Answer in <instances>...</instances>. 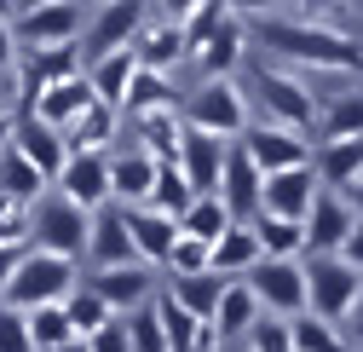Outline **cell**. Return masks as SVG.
Returning a JSON list of instances; mask_svg holds the SVG:
<instances>
[{
    "label": "cell",
    "instance_id": "obj_26",
    "mask_svg": "<svg viewBox=\"0 0 363 352\" xmlns=\"http://www.w3.org/2000/svg\"><path fill=\"white\" fill-rule=\"evenodd\" d=\"M99 93H93V81H86V70L81 75H69V81H58V87H47L35 104H29V116H40V121H52V127H69L86 104H93Z\"/></svg>",
    "mask_w": 363,
    "mask_h": 352
},
{
    "label": "cell",
    "instance_id": "obj_32",
    "mask_svg": "<svg viewBox=\"0 0 363 352\" xmlns=\"http://www.w3.org/2000/svg\"><path fill=\"white\" fill-rule=\"evenodd\" d=\"M248 226H254V237H259V248H265V254H289V260H300V254H306V219L265 214V208H259Z\"/></svg>",
    "mask_w": 363,
    "mask_h": 352
},
{
    "label": "cell",
    "instance_id": "obj_8",
    "mask_svg": "<svg viewBox=\"0 0 363 352\" xmlns=\"http://www.w3.org/2000/svg\"><path fill=\"white\" fill-rule=\"evenodd\" d=\"M145 23H150V0H104L99 18L81 29V53H86V64L104 58V53H116V47H133Z\"/></svg>",
    "mask_w": 363,
    "mask_h": 352
},
{
    "label": "cell",
    "instance_id": "obj_37",
    "mask_svg": "<svg viewBox=\"0 0 363 352\" xmlns=\"http://www.w3.org/2000/svg\"><path fill=\"white\" fill-rule=\"evenodd\" d=\"M317 133L323 139H363V93H335L317 116Z\"/></svg>",
    "mask_w": 363,
    "mask_h": 352
},
{
    "label": "cell",
    "instance_id": "obj_17",
    "mask_svg": "<svg viewBox=\"0 0 363 352\" xmlns=\"http://www.w3.org/2000/svg\"><path fill=\"white\" fill-rule=\"evenodd\" d=\"M259 191H265V167L242 150V139H231V156H225V180H219V197L242 226L259 214Z\"/></svg>",
    "mask_w": 363,
    "mask_h": 352
},
{
    "label": "cell",
    "instance_id": "obj_61",
    "mask_svg": "<svg viewBox=\"0 0 363 352\" xmlns=\"http://www.w3.org/2000/svg\"><path fill=\"white\" fill-rule=\"evenodd\" d=\"M0 81H6V75H0Z\"/></svg>",
    "mask_w": 363,
    "mask_h": 352
},
{
    "label": "cell",
    "instance_id": "obj_50",
    "mask_svg": "<svg viewBox=\"0 0 363 352\" xmlns=\"http://www.w3.org/2000/svg\"><path fill=\"white\" fill-rule=\"evenodd\" d=\"M346 260H352V266L363 272V219H357V226H352V237H346V248H340Z\"/></svg>",
    "mask_w": 363,
    "mask_h": 352
},
{
    "label": "cell",
    "instance_id": "obj_45",
    "mask_svg": "<svg viewBox=\"0 0 363 352\" xmlns=\"http://www.w3.org/2000/svg\"><path fill=\"white\" fill-rule=\"evenodd\" d=\"M0 352H35L29 312L23 306H6V300H0Z\"/></svg>",
    "mask_w": 363,
    "mask_h": 352
},
{
    "label": "cell",
    "instance_id": "obj_10",
    "mask_svg": "<svg viewBox=\"0 0 363 352\" xmlns=\"http://www.w3.org/2000/svg\"><path fill=\"white\" fill-rule=\"evenodd\" d=\"M58 191L69 202H81L86 214L116 202V185H110V150H69L64 173H58Z\"/></svg>",
    "mask_w": 363,
    "mask_h": 352
},
{
    "label": "cell",
    "instance_id": "obj_12",
    "mask_svg": "<svg viewBox=\"0 0 363 352\" xmlns=\"http://www.w3.org/2000/svg\"><path fill=\"white\" fill-rule=\"evenodd\" d=\"M242 150L265 173H283V167H306L311 162V145L300 139V127H283V121H254L242 133Z\"/></svg>",
    "mask_w": 363,
    "mask_h": 352
},
{
    "label": "cell",
    "instance_id": "obj_40",
    "mask_svg": "<svg viewBox=\"0 0 363 352\" xmlns=\"http://www.w3.org/2000/svg\"><path fill=\"white\" fill-rule=\"evenodd\" d=\"M156 312H162V324H167V346H173V352H191V346H196V329L208 324V318L191 312V306H179L167 289L156 295Z\"/></svg>",
    "mask_w": 363,
    "mask_h": 352
},
{
    "label": "cell",
    "instance_id": "obj_57",
    "mask_svg": "<svg viewBox=\"0 0 363 352\" xmlns=\"http://www.w3.org/2000/svg\"><path fill=\"white\" fill-rule=\"evenodd\" d=\"M52 352H93V346H86V341L75 335V341H64V346H52Z\"/></svg>",
    "mask_w": 363,
    "mask_h": 352
},
{
    "label": "cell",
    "instance_id": "obj_41",
    "mask_svg": "<svg viewBox=\"0 0 363 352\" xmlns=\"http://www.w3.org/2000/svg\"><path fill=\"white\" fill-rule=\"evenodd\" d=\"M127 335H133V352H173L156 300H145V306H133V312H127Z\"/></svg>",
    "mask_w": 363,
    "mask_h": 352
},
{
    "label": "cell",
    "instance_id": "obj_53",
    "mask_svg": "<svg viewBox=\"0 0 363 352\" xmlns=\"http://www.w3.org/2000/svg\"><path fill=\"white\" fill-rule=\"evenodd\" d=\"M12 139H18V116H12V110H6V104H0V150H6V145H12Z\"/></svg>",
    "mask_w": 363,
    "mask_h": 352
},
{
    "label": "cell",
    "instance_id": "obj_33",
    "mask_svg": "<svg viewBox=\"0 0 363 352\" xmlns=\"http://www.w3.org/2000/svg\"><path fill=\"white\" fill-rule=\"evenodd\" d=\"M237 226V214L225 208V197L219 191H208V197H196L185 214H179V231H191V237H202V243H219L225 231Z\"/></svg>",
    "mask_w": 363,
    "mask_h": 352
},
{
    "label": "cell",
    "instance_id": "obj_42",
    "mask_svg": "<svg viewBox=\"0 0 363 352\" xmlns=\"http://www.w3.org/2000/svg\"><path fill=\"white\" fill-rule=\"evenodd\" d=\"M167 277H191V272H213V243H202V237H179L173 243V254H167V266H162Z\"/></svg>",
    "mask_w": 363,
    "mask_h": 352
},
{
    "label": "cell",
    "instance_id": "obj_56",
    "mask_svg": "<svg viewBox=\"0 0 363 352\" xmlns=\"http://www.w3.org/2000/svg\"><path fill=\"white\" fill-rule=\"evenodd\" d=\"M335 6H346V0H306V12H335Z\"/></svg>",
    "mask_w": 363,
    "mask_h": 352
},
{
    "label": "cell",
    "instance_id": "obj_39",
    "mask_svg": "<svg viewBox=\"0 0 363 352\" xmlns=\"http://www.w3.org/2000/svg\"><path fill=\"white\" fill-rule=\"evenodd\" d=\"M29 335H35V352H52V346L75 341L69 306H64V300H52V306H29Z\"/></svg>",
    "mask_w": 363,
    "mask_h": 352
},
{
    "label": "cell",
    "instance_id": "obj_60",
    "mask_svg": "<svg viewBox=\"0 0 363 352\" xmlns=\"http://www.w3.org/2000/svg\"><path fill=\"white\" fill-rule=\"evenodd\" d=\"M357 6H363V0H357Z\"/></svg>",
    "mask_w": 363,
    "mask_h": 352
},
{
    "label": "cell",
    "instance_id": "obj_29",
    "mask_svg": "<svg viewBox=\"0 0 363 352\" xmlns=\"http://www.w3.org/2000/svg\"><path fill=\"white\" fill-rule=\"evenodd\" d=\"M133 75H139V53H133V47H116V53H104V58L86 64V81H93V93H99L104 104H116V110H121V99H127Z\"/></svg>",
    "mask_w": 363,
    "mask_h": 352
},
{
    "label": "cell",
    "instance_id": "obj_59",
    "mask_svg": "<svg viewBox=\"0 0 363 352\" xmlns=\"http://www.w3.org/2000/svg\"><path fill=\"white\" fill-rule=\"evenodd\" d=\"M29 6H47V0H18V12H29Z\"/></svg>",
    "mask_w": 363,
    "mask_h": 352
},
{
    "label": "cell",
    "instance_id": "obj_54",
    "mask_svg": "<svg viewBox=\"0 0 363 352\" xmlns=\"http://www.w3.org/2000/svg\"><path fill=\"white\" fill-rule=\"evenodd\" d=\"M196 6H202V0H162V12H167V18H191Z\"/></svg>",
    "mask_w": 363,
    "mask_h": 352
},
{
    "label": "cell",
    "instance_id": "obj_31",
    "mask_svg": "<svg viewBox=\"0 0 363 352\" xmlns=\"http://www.w3.org/2000/svg\"><path fill=\"white\" fill-rule=\"evenodd\" d=\"M0 191L18 197V202H35V197L52 191V180H47V173H40L18 145H6V150H0Z\"/></svg>",
    "mask_w": 363,
    "mask_h": 352
},
{
    "label": "cell",
    "instance_id": "obj_28",
    "mask_svg": "<svg viewBox=\"0 0 363 352\" xmlns=\"http://www.w3.org/2000/svg\"><path fill=\"white\" fill-rule=\"evenodd\" d=\"M311 167H317V180H323V191H346L363 173V139H323L311 150Z\"/></svg>",
    "mask_w": 363,
    "mask_h": 352
},
{
    "label": "cell",
    "instance_id": "obj_38",
    "mask_svg": "<svg viewBox=\"0 0 363 352\" xmlns=\"http://www.w3.org/2000/svg\"><path fill=\"white\" fill-rule=\"evenodd\" d=\"M64 306H69V324H75V335H81V341H86V335H99V329L116 318V306L93 289V277H86V283H75V295H69Z\"/></svg>",
    "mask_w": 363,
    "mask_h": 352
},
{
    "label": "cell",
    "instance_id": "obj_48",
    "mask_svg": "<svg viewBox=\"0 0 363 352\" xmlns=\"http://www.w3.org/2000/svg\"><path fill=\"white\" fill-rule=\"evenodd\" d=\"M23 58V40H18V23L12 18H0V75H12Z\"/></svg>",
    "mask_w": 363,
    "mask_h": 352
},
{
    "label": "cell",
    "instance_id": "obj_49",
    "mask_svg": "<svg viewBox=\"0 0 363 352\" xmlns=\"http://www.w3.org/2000/svg\"><path fill=\"white\" fill-rule=\"evenodd\" d=\"M23 254H29V243H0V295H6V283H12V272H18Z\"/></svg>",
    "mask_w": 363,
    "mask_h": 352
},
{
    "label": "cell",
    "instance_id": "obj_15",
    "mask_svg": "<svg viewBox=\"0 0 363 352\" xmlns=\"http://www.w3.org/2000/svg\"><path fill=\"white\" fill-rule=\"evenodd\" d=\"M225 156H231V139L202 133V127H185V139H179V167H185V180L196 185V197L219 191V180H225Z\"/></svg>",
    "mask_w": 363,
    "mask_h": 352
},
{
    "label": "cell",
    "instance_id": "obj_55",
    "mask_svg": "<svg viewBox=\"0 0 363 352\" xmlns=\"http://www.w3.org/2000/svg\"><path fill=\"white\" fill-rule=\"evenodd\" d=\"M340 197H346V202H352V214H357V219H363V173H357V180H352V185H346V191H340Z\"/></svg>",
    "mask_w": 363,
    "mask_h": 352
},
{
    "label": "cell",
    "instance_id": "obj_4",
    "mask_svg": "<svg viewBox=\"0 0 363 352\" xmlns=\"http://www.w3.org/2000/svg\"><path fill=\"white\" fill-rule=\"evenodd\" d=\"M185 127H202V133H219V139H242L248 133V93L237 87V75H208L196 93H185L179 104Z\"/></svg>",
    "mask_w": 363,
    "mask_h": 352
},
{
    "label": "cell",
    "instance_id": "obj_35",
    "mask_svg": "<svg viewBox=\"0 0 363 352\" xmlns=\"http://www.w3.org/2000/svg\"><path fill=\"white\" fill-rule=\"evenodd\" d=\"M289 324H294V352H357L340 324L317 318V312H300V318H289Z\"/></svg>",
    "mask_w": 363,
    "mask_h": 352
},
{
    "label": "cell",
    "instance_id": "obj_34",
    "mask_svg": "<svg viewBox=\"0 0 363 352\" xmlns=\"http://www.w3.org/2000/svg\"><path fill=\"white\" fill-rule=\"evenodd\" d=\"M225 272H191V277H167V295L179 300V306H191L196 318H213V306H219V295H225Z\"/></svg>",
    "mask_w": 363,
    "mask_h": 352
},
{
    "label": "cell",
    "instance_id": "obj_16",
    "mask_svg": "<svg viewBox=\"0 0 363 352\" xmlns=\"http://www.w3.org/2000/svg\"><path fill=\"white\" fill-rule=\"evenodd\" d=\"M323 180H317V167H283V173H265V191H259V208L265 214H289V219H306Z\"/></svg>",
    "mask_w": 363,
    "mask_h": 352
},
{
    "label": "cell",
    "instance_id": "obj_47",
    "mask_svg": "<svg viewBox=\"0 0 363 352\" xmlns=\"http://www.w3.org/2000/svg\"><path fill=\"white\" fill-rule=\"evenodd\" d=\"M86 346L93 352H133V335H127V312H116L99 335H86Z\"/></svg>",
    "mask_w": 363,
    "mask_h": 352
},
{
    "label": "cell",
    "instance_id": "obj_22",
    "mask_svg": "<svg viewBox=\"0 0 363 352\" xmlns=\"http://www.w3.org/2000/svg\"><path fill=\"white\" fill-rule=\"evenodd\" d=\"M242 53H248V23H242V18H225L202 47L191 53V64L202 70V81H208V75H237Z\"/></svg>",
    "mask_w": 363,
    "mask_h": 352
},
{
    "label": "cell",
    "instance_id": "obj_21",
    "mask_svg": "<svg viewBox=\"0 0 363 352\" xmlns=\"http://www.w3.org/2000/svg\"><path fill=\"white\" fill-rule=\"evenodd\" d=\"M47 180L58 185V173H64V162H69V145H64V127H52V121H40V116H18V139H12Z\"/></svg>",
    "mask_w": 363,
    "mask_h": 352
},
{
    "label": "cell",
    "instance_id": "obj_18",
    "mask_svg": "<svg viewBox=\"0 0 363 352\" xmlns=\"http://www.w3.org/2000/svg\"><path fill=\"white\" fill-rule=\"evenodd\" d=\"M133 53H139V64L145 70H162V75H173L179 64L191 58V35H185V23L179 18H150L145 29H139V40H133Z\"/></svg>",
    "mask_w": 363,
    "mask_h": 352
},
{
    "label": "cell",
    "instance_id": "obj_36",
    "mask_svg": "<svg viewBox=\"0 0 363 352\" xmlns=\"http://www.w3.org/2000/svg\"><path fill=\"white\" fill-rule=\"evenodd\" d=\"M191 202H196V185L185 180V167H179V162H162V167H156V185H150V208L179 219Z\"/></svg>",
    "mask_w": 363,
    "mask_h": 352
},
{
    "label": "cell",
    "instance_id": "obj_62",
    "mask_svg": "<svg viewBox=\"0 0 363 352\" xmlns=\"http://www.w3.org/2000/svg\"><path fill=\"white\" fill-rule=\"evenodd\" d=\"M99 6H104V0H99Z\"/></svg>",
    "mask_w": 363,
    "mask_h": 352
},
{
    "label": "cell",
    "instance_id": "obj_9",
    "mask_svg": "<svg viewBox=\"0 0 363 352\" xmlns=\"http://www.w3.org/2000/svg\"><path fill=\"white\" fill-rule=\"evenodd\" d=\"M81 40H69V47H23V58H18V87H23V110L47 93V87H58V81H69V75H81Z\"/></svg>",
    "mask_w": 363,
    "mask_h": 352
},
{
    "label": "cell",
    "instance_id": "obj_44",
    "mask_svg": "<svg viewBox=\"0 0 363 352\" xmlns=\"http://www.w3.org/2000/svg\"><path fill=\"white\" fill-rule=\"evenodd\" d=\"M242 341H248L254 352H294V324H289V318H259Z\"/></svg>",
    "mask_w": 363,
    "mask_h": 352
},
{
    "label": "cell",
    "instance_id": "obj_7",
    "mask_svg": "<svg viewBox=\"0 0 363 352\" xmlns=\"http://www.w3.org/2000/svg\"><path fill=\"white\" fill-rule=\"evenodd\" d=\"M248 289L259 295V306L271 318H300L306 312V254H259V266L248 272Z\"/></svg>",
    "mask_w": 363,
    "mask_h": 352
},
{
    "label": "cell",
    "instance_id": "obj_46",
    "mask_svg": "<svg viewBox=\"0 0 363 352\" xmlns=\"http://www.w3.org/2000/svg\"><path fill=\"white\" fill-rule=\"evenodd\" d=\"M0 243H29V202L0 191Z\"/></svg>",
    "mask_w": 363,
    "mask_h": 352
},
{
    "label": "cell",
    "instance_id": "obj_13",
    "mask_svg": "<svg viewBox=\"0 0 363 352\" xmlns=\"http://www.w3.org/2000/svg\"><path fill=\"white\" fill-rule=\"evenodd\" d=\"M23 47H69L81 40V6L75 0H47V6H29L12 18Z\"/></svg>",
    "mask_w": 363,
    "mask_h": 352
},
{
    "label": "cell",
    "instance_id": "obj_11",
    "mask_svg": "<svg viewBox=\"0 0 363 352\" xmlns=\"http://www.w3.org/2000/svg\"><path fill=\"white\" fill-rule=\"evenodd\" d=\"M86 260H93V272L139 260V243H133V226H127V208H121V202L93 208V237H86ZM145 266H150V260H145Z\"/></svg>",
    "mask_w": 363,
    "mask_h": 352
},
{
    "label": "cell",
    "instance_id": "obj_14",
    "mask_svg": "<svg viewBox=\"0 0 363 352\" xmlns=\"http://www.w3.org/2000/svg\"><path fill=\"white\" fill-rule=\"evenodd\" d=\"M352 226H357L352 202L340 191H317V202L306 214V254H340L346 237H352Z\"/></svg>",
    "mask_w": 363,
    "mask_h": 352
},
{
    "label": "cell",
    "instance_id": "obj_52",
    "mask_svg": "<svg viewBox=\"0 0 363 352\" xmlns=\"http://www.w3.org/2000/svg\"><path fill=\"white\" fill-rule=\"evenodd\" d=\"M271 6H277V0H231V12H237V18H265Z\"/></svg>",
    "mask_w": 363,
    "mask_h": 352
},
{
    "label": "cell",
    "instance_id": "obj_24",
    "mask_svg": "<svg viewBox=\"0 0 363 352\" xmlns=\"http://www.w3.org/2000/svg\"><path fill=\"white\" fill-rule=\"evenodd\" d=\"M127 226H133V243H139V260H150V266H167L173 243L185 237V231H179V219L173 214H156L150 202L127 208Z\"/></svg>",
    "mask_w": 363,
    "mask_h": 352
},
{
    "label": "cell",
    "instance_id": "obj_23",
    "mask_svg": "<svg viewBox=\"0 0 363 352\" xmlns=\"http://www.w3.org/2000/svg\"><path fill=\"white\" fill-rule=\"evenodd\" d=\"M259 312H265V306H259V295L248 289V277H231V283H225V295H219V306H213V329H219V341L225 346H231V341H242L254 324H259Z\"/></svg>",
    "mask_w": 363,
    "mask_h": 352
},
{
    "label": "cell",
    "instance_id": "obj_6",
    "mask_svg": "<svg viewBox=\"0 0 363 352\" xmlns=\"http://www.w3.org/2000/svg\"><path fill=\"white\" fill-rule=\"evenodd\" d=\"M248 93H259V110L271 121H283V127H317V116H323V99L306 87V75L294 70H277V64H259L248 70Z\"/></svg>",
    "mask_w": 363,
    "mask_h": 352
},
{
    "label": "cell",
    "instance_id": "obj_19",
    "mask_svg": "<svg viewBox=\"0 0 363 352\" xmlns=\"http://www.w3.org/2000/svg\"><path fill=\"white\" fill-rule=\"evenodd\" d=\"M156 167H162V156H150L145 145H116V150H110V185H116V202H121V208L150 202Z\"/></svg>",
    "mask_w": 363,
    "mask_h": 352
},
{
    "label": "cell",
    "instance_id": "obj_5",
    "mask_svg": "<svg viewBox=\"0 0 363 352\" xmlns=\"http://www.w3.org/2000/svg\"><path fill=\"white\" fill-rule=\"evenodd\" d=\"M357 300H363V272L346 254H306V312L346 324Z\"/></svg>",
    "mask_w": 363,
    "mask_h": 352
},
{
    "label": "cell",
    "instance_id": "obj_3",
    "mask_svg": "<svg viewBox=\"0 0 363 352\" xmlns=\"http://www.w3.org/2000/svg\"><path fill=\"white\" fill-rule=\"evenodd\" d=\"M86 237H93V214H86L81 202H69L58 185H52L47 197L29 202V243H35V248L86 260Z\"/></svg>",
    "mask_w": 363,
    "mask_h": 352
},
{
    "label": "cell",
    "instance_id": "obj_30",
    "mask_svg": "<svg viewBox=\"0 0 363 352\" xmlns=\"http://www.w3.org/2000/svg\"><path fill=\"white\" fill-rule=\"evenodd\" d=\"M259 254H265V248H259L254 226H242V219H237V226L213 243V272H225V277H248V272L259 266Z\"/></svg>",
    "mask_w": 363,
    "mask_h": 352
},
{
    "label": "cell",
    "instance_id": "obj_51",
    "mask_svg": "<svg viewBox=\"0 0 363 352\" xmlns=\"http://www.w3.org/2000/svg\"><path fill=\"white\" fill-rule=\"evenodd\" d=\"M340 329H346V341H352V346H357V352H363V300H357V306H352V318H346V324H340Z\"/></svg>",
    "mask_w": 363,
    "mask_h": 352
},
{
    "label": "cell",
    "instance_id": "obj_27",
    "mask_svg": "<svg viewBox=\"0 0 363 352\" xmlns=\"http://www.w3.org/2000/svg\"><path fill=\"white\" fill-rule=\"evenodd\" d=\"M162 110H179V99H173V75L139 64V75H133L127 99H121V121H145V116H162Z\"/></svg>",
    "mask_w": 363,
    "mask_h": 352
},
{
    "label": "cell",
    "instance_id": "obj_20",
    "mask_svg": "<svg viewBox=\"0 0 363 352\" xmlns=\"http://www.w3.org/2000/svg\"><path fill=\"white\" fill-rule=\"evenodd\" d=\"M93 289L116 306V312H133V306L156 300V266H145V260H127V266H104V272H93Z\"/></svg>",
    "mask_w": 363,
    "mask_h": 352
},
{
    "label": "cell",
    "instance_id": "obj_43",
    "mask_svg": "<svg viewBox=\"0 0 363 352\" xmlns=\"http://www.w3.org/2000/svg\"><path fill=\"white\" fill-rule=\"evenodd\" d=\"M225 18H237V12H231V0H202V6H196L191 18H179V23H185V35H191V53L202 47V40H208V35H213Z\"/></svg>",
    "mask_w": 363,
    "mask_h": 352
},
{
    "label": "cell",
    "instance_id": "obj_58",
    "mask_svg": "<svg viewBox=\"0 0 363 352\" xmlns=\"http://www.w3.org/2000/svg\"><path fill=\"white\" fill-rule=\"evenodd\" d=\"M0 18H18V0H0Z\"/></svg>",
    "mask_w": 363,
    "mask_h": 352
},
{
    "label": "cell",
    "instance_id": "obj_1",
    "mask_svg": "<svg viewBox=\"0 0 363 352\" xmlns=\"http://www.w3.org/2000/svg\"><path fill=\"white\" fill-rule=\"evenodd\" d=\"M259 47H271L289 64H306V70H329V75H357L363 70V47L352 35L329 29V23H289V18H259Z\"/></svg>",
    "mask_w": 363,
    "mask_h": 352
},
{
    "label": "cell",
    "instance_id": "obj_2",
    "mask_svg": "<svg viewBox=\"0 0 363 352\" xmlns=\"http://www.w3.org/2000/svg\"><path fill=\"white\" fill-rule=\"evenodd\" d=\"M75 283H81V260H69V254H52V248H35L29 243V254L18 260V272H12V283H6V306H52V300H69L75 295Z\"/></svg>",
    "mask_w": 363,
    "mask_h": 352
},
{
    "label": "cell",
    "instance_id": "obj_25",
    "mask_svg": "<svg viewBox=\"0 0 363 352\" xmlns=\"http://www.w3.org/2000/svg\"><path fill=\"white\" fill-rule=\"evenodd\" d=\"M116 133H121V110L104 104V99H93V104L64 127V145H69V150H116Z\"/></svg>",
    "mask_w": 363,
    "mask_h": 352
}]
</instances>
